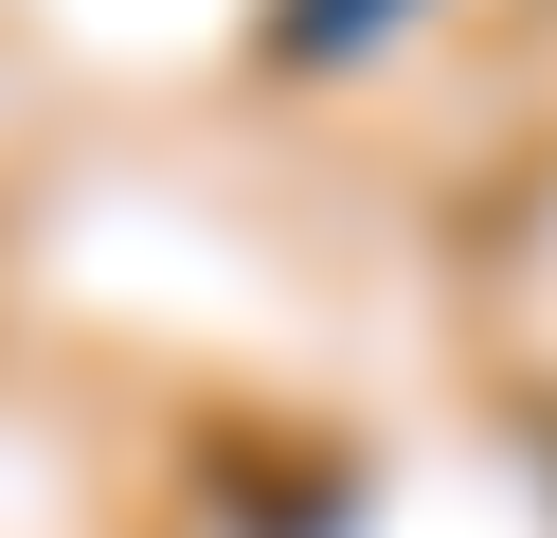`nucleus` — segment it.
Wrapping results in <instances>:
<instances>
[]
</instances>
